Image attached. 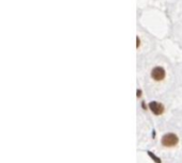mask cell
<instances>
[{"instance_id":"cell-1","label":"cell","mask_w":182,"mask_h":163,"mask_svg":"<svg viewBox=\"0 0 182 163\" xmlns=\"http://www.w3.org/2000/svg\"><path fill=\"white\" fill-rule=\"evenodd\" d=\"M178 143H179L178 137H177L175 133H171V132L165 133L161 137V144L163 145L164 147H166V148L175 147V146H177Z\"/></svg>"},{"instance_id":"cell-2","label":"cell","mask_w":182,"mask_h":163,"mask_svg":"<svg viewBox=\"0 0 182 163\" xmlns=\"http://www.w3.org/2000/svg\"><path fill=\"white\" fill-rule=\"evenodd\" d=\"M151 78L156 81H162L165 78V71H164L163 67L157 66L151 71Z\"/></svg>"},{"instance_id":"cell-3","label":"cell","mask_w":182,"mask_h":163,"mask_svg":"<svg viewBox=\"0 0 182 163\" xmlns=\"http://www.w3.org/2000/svg\"><path fill=\"white\" fill-rule=\"evenodd\" d=\"M149 109L151 110V112L154 115H161L163 114L164 112V106L160 102H157V101H152L149 104Z\"/></svg>"}]
</instances>
